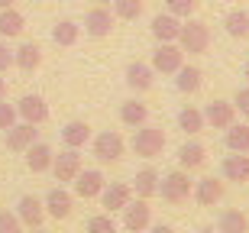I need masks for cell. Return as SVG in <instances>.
Instances as JSON below:
<instances>
[{"label":"cell","mask_w":249,"mask_h":233,"mask_svg":"<svg viewBox=\"0 0 249 233\" xmlns=\"http://www.w3.org/2000/svg\"><path fill=\"white\" fill-rule=\"evenodd\" d=\"M178 49L188 52V55H201L211 49V29L201 19H188L181 23V33H178Z\"/></svg>","instance_id":"cell-1"},{"label":"cell","mask_w":249,"mask_h":233,"mask_svg":"<svg viewBox=\"0 0 249 233\" xmlns=\"http://www.w3.org/2000/svg\"><path fill=\"white\" fill-rule=\"evenodd\" d=\"M191 178H188L185 168H175V172H168L165 178H159V195L165 197L168 204H181L191 197Z\"/></svg>","instance_id":"cell-2"},{"label":"cell","mask_w":249,"mask_h":233,"mask_svg":"<svg viewBox=\"0 0 249 233\" xmlns=\"http://www.w3.org/2000/svg\"><path fill=\"white\" fill-rule=\"evenodd\" d=\"M162 149H165V133L159 130V126H139L136 136H133V152L142 159H156L162 156Z\"/></svg>","instance_id":"cell-3"},{"label":"cell","mask_w":249,"mask_h":233,"mask_svg":"<svg viewBox=\"0 0 249 233\" xmlns=\"http://www.w3.org/2000/svg\"><path fill=\"white\" fill-rule=\"evenodd\" d=\"M181 65H185V52L178 49V42H159L156 52H152V72L175 75Z\"/></svg>","instance_id":"cell-4"},{"label":"cell","mask_w":249,"mask_h":233,"mask_svg":"<svg viewBox=\"0 0 249 233\" xmlns=\"http://www.w3.org/2000/svg\"><path fill=\"white\" fill-rule=\"evenodd\" d=\"M123 149H126V143L117 130H104L94 136V159L97 162H117V159H123Z\"/></svg>","instance_id":"cell-5"},{"label":"cell","mask_w":249,"mask_h":233,"mask_svg":"<svg viewBox=\"0 0 249 233\" xmlns=\"http://www.w3.org/2000/svg\"><path fill=\"white\" fill-rule=\"evenodd\" d=\"M17 107V117H23V123H33V126H39V123L49 120V104L39 97V94H26V97H19V104H13Z\"/></svg>","instance_id":"cell-6"},{"label":"cell","mask_w":249,"mask_h":233,"mask_svg":"<svg viewBox=\"0 0 249 233\" xmlns=\"http://www.w3.org/2000/svg\"><path fill=\"white\" fill-rule=\"evenodd\" d=\"M149 224H152V207H149V201L139 197V201H129L123 207V227L129 233H142Z\"/></svg>","instance_id":"cell-7"},{"label":"cell","mask_w":249,"mask_h":233,"mask_svg":"<svg viewBox=\"0 0 249 233\" xmlns=\"http://www.w3.org/2000/svg\"><path fill=\"white\" fill-rule=\"evenodd\" d=\"M110 29H113V17H110V10L107 7H91L88 10V17H84V33L91 39H104V36H110Z\"/></svg>","instance_id":"cell-8"},{"label":"cell","mask_w":249,"mask_h":233,"mask_svg":"<svg viewBox=\"0 0 249 233\" xmlns=\"http://www.w3.org/2000/svg\"><path fill=\"white\" fill-rule=\"evenodd\" d=\"M42 207H46V217H52V220H68L71 217V195L65 191V188H52L46 195V201H42Z\"/></svg>","instance_id":"cell-9"},{"label":"cell","mask_w":249,"mask_h":233,"mask_svg":"<svg viewBox=\"0 0 249 233\" xmlns=\"http://www.w3.org/2000/svg\"><path fill=\"white\" fill-rule=\"evenodd\" d=\"M201 113H204V123H211L213 130H227L236 120V107L230 101H211Z\"/></svg>","instance_id":"cell-10"},{"label":"cell","mask_w":249,"mask_h":233,"mask_svg":"<svg viewBox=\"0 0 249 233\" xmlns=\"http://www.w3.org/2000/svg\"><path fill=\"white\" fill-rule=\"evenodd\" d=\"M52 172H55V181H74V175L81 172L78 149H65L58 156H52Z\"/></svg>","instance_id":"cell-11"},{"label":"cell","mask_w":249,"mask_h":233,"mask_svg":"<svg viewBox=\"0 0 249 233\" xmlns=\"http://www.w3.org/2000/svg\"><path fill=\"white\" fill-rule=\"evenodd\" d=\"M17 217H19V224L23 227H42V220H46V207H42V201L33 195H23L19 197V204H17Z\"/></svg>","instance_id":"cell-12"},{"label":"cell","mask_w":249,"mask_h":233,"mask_svg":"<svg viewBox=\"0 0 249 233\" xmlns=\"http://www.w3.org/2000/svg\"><path fill=\"white\" fill-rule=\"evenodd\" d=\"M104 191V175L97 172V168H81L78 175H74V195L78 197H97Z\"/></svg>","instance_id":"cell-13"},{"label":"cell","mask_w":249,"mask_h":233,"mask_svg":"<svg viewBox=\"0 0 249 233\" xmlns=\"http://www.w3.org/2000/svg\"><path fill=\"white\" fill-rule=\"evenodd\" d=\"M36 126L33 123H13L7 130V149L10 152H26L33 143H36Z\"/></svg>","instance_id":"cell-14"},{"label":"cell","mask_w":249,"mask_h":233,"mask_svg":"<svg viewBox=\"0 0 249 233\" xmlns=\"http://www.w3.org/2000/svg\"><path fill=\"white\" fill-rule=\"evenodd\" d=\"M152 36L159 39V42H178V33H181V19L172 17V13H156L152 17Z\"/></svg>","instance_id":"cell-15"},{"label":"cell","mask_w":249,"mask_h":233,"mask_svg":"<svg viewBox=\"0 0 249 233\" xmlns=\"http://www.w3.org/2000/svg\"><path fill=\"white\" fill-rule=\"evenodd\" d=\"M97 197H101V204L107 207V214H113V211H123V207L129 204V197H133V188H129V185H120V181H113L110 188L104 185V191H101Z\"/></svg>","instance_id":"cell-16"},{"label":"cell","mask_w":249,"mask_h":233,"mask_svg":"<svg viewBox=\"0 0 249 233\" xmlns=\"http://www.w3.org/2000/svg\"><path fill=\"white\" fill-rule=\"evenodd\" d=\"M191 195L201 207H213V204H220V197H223V181H217V178H201V181L191 188Z\"/></svg>","instance_id":"cell-17"},{"label":"cell","mask_w":249,"mask_h":233,"mask_svg":"<svg viewBox=\"0 0 249 233\" xmlns=\"http://www.w3.org/2000/svg\"><path fill=\"white\" fill-rule=\"evenodd\" d=\"M220 172H223V178L227 181H249V156L246 152H233V156H227L223 159V165H220Z\"/></svg>","instance_id":"cell-18"},{"label":"cell","mask_w":249,"mask_h":233,"mask_svg":"<svg viewBox=\"0 0 249 233\" xmlns=\"http://www.w3.org/2000/svg\"><path fill=\"white\" fill-rule=\"evenodd\" d=\"M13 65L19 68V72H26V75H33L39 65H42V49L36 46V42H23V46L13 52Z\"/></svg>","instance_id":"cell-19"},{"label":"cell","mask_w":249,"mask_h":233,"mask_svg":"<svg viewBox=\"0 0 249 233\" xmlns=\"http://www.w3.org/2000/svg\"><path fill=\"white\" fill-rule=\"evenodd\" d=\"M126 84L133 88V91H149L152 84H156V72H152V65H142V62H133V65H126Z\"/></svg>","instance_id":"cell-20"},{"label":"cell","mask_w":249,"mask_h":233,"mask_svg":"<svg viewBox=\"0 0 249 233\" xmlns=\"http://www.w3.org/2000/svg\"><path fill=\"white\" fill-rule=\"evenodd\" d=\"M52 156H55V152H52V146H46V143H33V146H29L26 149V168L29 172H49V168H52Z\"/></svg>","instance_id":"cell-21"},{"label":"cell","mask_w":249,"mask_h":233,"mask_svg":"<svg viewBox=\"0 0 249 233\" xmlns=\"http://www.w3.org/2000/svg\"><path fill=\"white\" fill-rule=\"evenodd\" d=\"M159 172L156 168H139L136 172V178H133V191H136V197H142V201H149L152 195H159Z\"/></svg>","instance_id":"cell-22"},{"label":"cell","mask_w":249,"mask_h":233,"mask_svg":"<svg viewBox=\"0 0 249 233\" xmlns=\"http://www.w3.org/2000/svg\"><path fill=\"white\" fill-rule=\"evenodd\" d=\"M91 140V126L84 120H71V123H65V130H62V143H65V149H81L84 143Z\"/></svg>","instance_id":"cell-23"},{"label":"cell","mask_w":249,"mask_h":233,"mask_svg":"<svg viewBox=\"0 0 249 233\" xmlns=\"http://www.w3.org/2000/svg\"><path fill=\"white\" fill-rule=\"evenodd\" d=\"M217 233H249V217L243 211H236V207H230L217 220Z\"/></svg>","instance_id":"cell-24"},{"label":"cell","mask_w":249,"mask_h":233,"mask_svg":"<svg viewBox=\"0 0 249 233\" xmlns=\"http://www.w3.org/2000/svg\"><path fill=\"white\" fill-rule=\"evenodd\" d=\"M204 159H207V149H204L201 143H185L181 149H178V165L191 172V168H201Z\"/></svg>","instance_id":"cell-25"},{"label":"cell","mask_w":249,"mask_h":233,"mask_svg":"<svg viewBox=\"0 0 249 233\" xmlns=\"http://www.w3.org/2000/svg\"><path fill=\"white\" fill-rule=\"evenodd\" d=\"M23 26H26V19H23V13H19L17 7H3L0 10V36H19L23 33Z\"/></svg>","instance_id":"cell-26"},{"label":"cell","mask_w":249,"mask_h":233,"mask_svg":"<svg viewBox=\"0 0 249 233\" xmlns=\"http://www.w3.org/2000/svg\"><path fill=\"white\" fill-rule=\"evenodd\" d=\"M223 29H227L233 39H249V13L246 10H230V13L223 17Z\"/></svg>","instance_id":"cell-27"},{"label":"cell","mask_w":249,"mask_h":233,"mask_svg":"<svg viewBox=\"0 0 249 233\" xmlns=\"http://www.w3.org/2000/svg\"><path fill=\"white\" fill-rule=\"evenodd\" d=\"M175 84H178V91H181V94H194V91H201V68H197V65H181V68H178V72H175Z\"/></svg>","instance_id":"cell-28"},{"label":"cell","mask_w":249,"mask_h":233,"mask_svg":"<svg viewBox=\"0 0 249 233\" xmlns=\"http://www.w3.org/2000/svg\"><path fill=\"white\" fill-rule=\"evenodd\" d=\"M120 120L126 126H142L149 120V107L142 101H123L120 104Z\"/></svg>","instance_id":"cell-29"},{"label":"cell","mask_w":249,"mask_h":233,"mask_svg":"<svg viewBox=\"0 0 249 233\" xmlns=\"http://www.w3.org/2000/svg\"><path fill=\"white\" fill-rule=\"evenodd\" d=\"M223 143H227V149H230V152H249V126H246V123H240V126L230 123Z\"/></svg>","instance_id":"cell-30"},{"label":"cell","mask_w":249,"mask_h":233,"mask_svg":"<svg viewBox=\"0 0 249 233\" xmlns=\"http://www.w3.org/2000/svg\"><path fill=\"white\" fill-rule=\"evenodd\" d=\"M78 36H81V26H78L74 19H62V23H55V29H52L55 46H74Z\"/></svg>","instance_id":"cell-31"},{"label":"cell","mask_w":249,"mask_h":233,"mask_svg":"<svg viewBox=\"0 0 249 233\" xmlns=\"http://www.w3.org/2000/svg\"><path fill=\"white\" fill-rule=\"evenodd\" d=\"M178 126H181L185 133H191V136H194V133H201L204 126H207V123H204V113L197 110V107H185V110L178 113Z\"/></svg>","instance_id":"cell-32"},{"label":"cell","mask_w":249,"mask_h":233,"mask_svg":"<svg viewBox=\"0 0 249 233\" xmlns=\"http://www.w3.org/2000/svg\"><path fill=\"white\" fill-rule=\"evenodd\" d=\"M113 13L120 19H136L142 13V0H113Z\"/></svg>","instance_id":"cell-33"},{"label":"cell","mask_w":249,"mask_h":233,"mask_svg":"<svg viewBox=\"0 0 249 233\" xmlns=\"http://www.w3.org/2000/svg\"><path fill=\"white\" fill-rule=\"evenodd\" d=\"M194 10H197V0H165V13H172L178 19H188Z\"/></svg>","instance_id":"cell-34"},{"label":"cell","mask_w":249,"mask_h":233,"mask_svg":"<svg viewBox=\"0 0 249 233\" xmlns=\"http://www.w3.org/2000/svg\"><path fill=\"white\" fill-rule=\"evenodd\" d=\"M88 233H117V224L110 214H94L88 220Z\"/></svg>","instance_id":"cell-35"},{"label":"cell","mask_w":249,"mask_h":233,"mask_svg":"<svg viewBox=\"0 0 249 233\" xmlns=\"http://www.w3.org/2000/svg\"><path fill=\"white\" fill-rule=\"evenodd\" d=\"M13 123H17V107L0 101V130H10Z\"/></svg>","instance_id":"cell-36"},{"label":"cell","mask_w":249,"mask_h":233,"mask_svg":"<svg viewBox=\"0 0 249 233\" xmlns=\"http://www.w3.org/2000/svg\"><path fill=\"white\" fill-rule=\"evenodd\" d=\"M0 233H23L19 217L17 214H0Z\"/></svg>","instance_id":"cell-37"},{"label":"cell","mask_w":249,"mask_h":233,"mask_svg":"<svg viewBox=\"0 0 249 233\" xmlns=\"http://www.w3.org/2000/svg\"><path fill=\"white\" fill-rule=\"evenodd\" d=\"M233 107H240V113H246V117H249V88H240V91H236Z\"/></svg>","instance_id":"cell-38"},{"label":"cell","mask_w":249,"mask_h":233,"mask_svg":"<svg viewBox=\"0 0 249 233\" xmlns=\"http://www.w3.org/2000/svg\"><path fill=\"white\" fill-rule=\"evenodd\" d=\"M10 68H13V52L0 42V75H3V72H10Z\"/></svg>","instance_id":"cell-39"},{"label":"cell","mask_w":249,"mask_h":233,"mask_svg":"<svg viewBox=\"0 0 249 233\" xmlns=\"http://www.w3.org/2000/svg\"><path fill=\"white\" fill-rule=\"evenodd\" d=\"M152 233H175V227H168V224H156V227H152Z\"/></svg>","instance_id":"cell-40"},{"label":"cell","mask_w":249,"mask_h":233,"mask_svg":"<svg viewBox=\"0 0 249 233\" xmlns=\"http://www.w3.org/2000/svg\"><path fill=\"white\" fill-rule=\"evenodd\" d=\"M7 97V78H0V101Z\"/></svg>","instance_id":"cell-41"},{"label":"cell","mask_w":249,"mask_h":233,"mask_svg":"<svg viewBox=\"0 0 249 233\" xmlns=\"http://www.w3.org/2000/svg\"><path fill=\"white\" fill-rule=\"evenodd\" d=\"M13 3H17V0H0V10H3V7H13Z\"/></svg>","instance_id":"cell-42"},{"label":"cell","mask_w":249,"mask_h":233,"mask_svg":"<svg viewBox=\"0 0 249 233\" xmlns=\"http://www.w3.org/2000/svg\"><path fill=\"white\" fill-rule=\"evenodd\" d=\"M33 233H49V230H46V227H33Z\"/></svg>","instance_id":"cell-43"},{"label":"cell","mask_w":249,"mask_h":233,"mask_svg":"<svg viewBox=\"0 0 249 233\" xmlns=\"http://www.w3.org/2000/svg\"><path fill=\"white\" fill-rule=\"evenodd\" d=\"M201 233H217V230H213V227H201Z\"/></svg>","instance_id":"cell-44"},{"label":"cell","mask_w":249,"mask_h":233,"mask_svg":"<svg viewBox=\"0 0 249 233\" xmlns=\"http://www.w3.org/2000/svg\"><path fill=\"white\" fill-rule=\"evenodd\" d=\"M97 3H101V7H107V3H113V0H97Z\"/></svg>","instance_id":"cell-45"},{"label":"cell","mask_w":249,"mask_h":233,"mask_svg":"<svg viewBox=\"0 0 249 233\" xmlns=\"http://www.w3.org/2000/svg\"><path fill=\"white\" fill-rule=\"evenodd\" d=\"M246 78H249V62H246Z\"/></svg>","instance_id":"cell-46"}]
</instances>
